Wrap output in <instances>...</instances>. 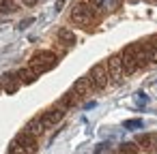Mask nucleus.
<instances>
[{
    "label": "nucleus",
    "instance_id": "obj_13",
    "mask_svg": "<svg viewBox=\"0 0 157 154\" xmlns=\"http://www.w3.org/2000/svg\"><path fill=\"white\" fill-rule=\"evenodd\" d=\"M2 84H5V92H7V94H13V92L22 86L17 73H5V75H2Z\"/></svg>",
    "mask_w": 157,
    "mask_h": 154
},
{
    "label": "nucleus",
    "instance_id": "obj_20",
    "mask_svg": "<svg viewBox=\"0 0 157 154\" xmlns=\"http://www.w3.org/2000/svg\"><path fill=\"white\" fill-rule=\"evenodd\" d=\"M33 22H35L33 17H28V20H24V22H20V24H17V30H26V28H28V26H30Z\"/></svg>",
    "mask_w": 157,
    "mask_h": 154
},
{
    "label": "nucleus",
    "instance_id": "obj_15",
    "mask_svg": "<svg viewBox=\"0 0 157 154\" xmlns=\"http://www.w3.org/2000/svg\"><path fill=\"white\" fill-rule=\"evenodd\" d=\"M140 145H138V141H125V143H121V148H118V152L121 154H140Z\"/></svg>",
    "mask_w": 157,
    "mask_h": 154
},
{
    "label": "nucleus",
    "instance_id": "obj_18",
    "mask_svg": "<svg viewBox=\"0 0 157 154\" xmlns=\"http://www.w3.org/2000/svg\"><path fill=\"white\" fill-rule=\"evenodd\" d=\"M146 58H148L151 64H157V47L151 41H146Z\"/></svg>",
    "mask_w": 157,
    "mask_h": 154
},
{
    "label": "nucleus",
    "instance_id": "obj_23",
    "mask_svg": "<svg viewBox=\"0 0 157 154\" xmlns=\"http://www.w3.org/2000/svg\"><path fill=\"white\" fill-rule=\"evenodd\" d=\"M84 107H86V109H90V107H95V101H88V103H84Z\"/></svg>",
    "mask_w": 157,
    "mask_h": 154
},
{
    "label": "nucleus",
    "instance_id": "obj_28",
    "mask_svg": "<svg viewBox=\"0 0 157 154\" xmlns=\"http://www.w3.org/2000/svg\"><path fill=\"white\" fill-rule=\"evenodd\" d=\"M7 154H13V152H7Z\"/></svg>",
    "mask_w": 157,
    "mask_h": 154
},
{
    "label": "nucleus",
    "instance_id": "obj_9",
    "mask_svg": "<svg viewBox=\"0 0 157 154\" xmlns=\"http://www.w3.org/2000/svg\"><path fill=\"white\" fill-rule=\"evenodd\" d=\"M78 103H80V96H78V92H75L73 88H71L69 92H65V94L56 101V105H58V107H63L65 111H67V109H73Z\"/></svg>",
    "mask_w": 157,
    "mask_h": 154
},
{
    "label": "nucleus",
    "instance_id": "obj_8",
    "mask_svg": "<svg viewBox=\"0 0 157 154\" xmlns=\"http://www.w3.org/2000/svg\"><path fill=\"white\" fill-rule=\"evenodd\" d=\"M71 88L78 92V96H80V98H84V96H90V94H95V92H97V88L93 86V81H90V77H88V75H84V77L75 79Z\"/></svg>",
    "mask_w": 157,
    "mask_h": 154
},
{
    "label": "nucleus",
    "instance_id": "obj_17",
    "mask_svg": "<svg viewBox=\"0 0 157 154\" xmlns=\"http://www.w3.org/2000/svg\"><path fill=\"white\" fill-rule=\"evenodd\" d=\"M123 126H125L127 131H138V128H142V126H144V122H142L140 118H129V120H125V122H123Z\"/></svg>",
    "mask_w": 157,
    "mask_h": 154
},
{
    "label": "nucleus",
    "instance_id": "obj_7",
    "mask_svg": "<svg viewBox=\"0 0 157 154\" xmlns=\"http://www.w3.org/2000/svg\"><path fill=\"white\" fill-rule=\"evenodd\" d=\"M65 113H67V111H65L63 107L54 105V107H48V109H43V111L39 113V120L45 124V128H54V126H58V124L63 122Z\"/></svg>",
    "mask_w": 157,
    "mask_h": 154
},
{
    "label": "nucleus",
    "instance_id": "obj_11",
    "mask_svg": "<svg viewBox=\"0 0 157 154\" xmlns=\"http://www.w3.org/2000/svg\"><path fill=\"white\" fill-rule=\"evenodd\" d=\"M24 131H26V133H30V135H35V137H41L48 128H45V124L39 120V116H35L33 120H28V122L24 124Z\"/></svg>",
    "mask_w": 157,
    "mask_h": 154
},
{
    "label": "nucleus",
    "instance_id": "obj_21",
    "mask_svg": "<svg viewBox=\"0 0 157 154\" xmlns=\"http://www.w3.org/2000/svg\"><path fill=\"white\" fill-rule=\"evenodd\" d=\"M17 2H20V5H24V7H35L39 0H17Z\"/></svg>",
    "mask_w": 157,
    "mask_h": 154
},
{
    "label": "nucleus",
    "instance_id": "obj_5",
    "mask_svg": "<svg viewBox=\"0 0 157 154\" xmlns=\"http://www.w3.org/2000/svg\"><path fill=\"white\" fill-rule=\"evenodd\" d=\"M86 75L90 77V81H93V86L97 88V92L105 90V88L112 84V75H110V71H108V64H105V62L95 64V66H93Z\"/></svg>",
    "mask_w": 157,
    "mask_h": 154
},
{
    "label": "nucleus",
    "instance_id": "obj_4",
    "mask_svg": "<svg viewBox=\"0 0 157 154\" xmlns=\"http://www.w3.org/2000/svg\"><path fill=\"white\" fill-rule=\"evenodd\" d=\"M69 20L75 24V26H88L93 24L95 20V9L88 5V0H80V2L73 5L71 13H69Z\"/></svg>",
    "mask_w": 157,
    "mask_h": 154
},
{
    "label": "nucleus",
    "instance_id": "obj_16",
    "mask_svg": "<svg viewBox=\"0 0 157 154\" xmlns=\"http://www.w3.org/2000/svg\"><path fill=\"white\" fill-rule=\"evenodd\" d=\"M17 11V0H0V13L11 15Z\"/></svg>",
    "mask_w": 157,
    "mask_h": 154
},
{
    "label": "nucleus",
    "instance_id": "obj_3",
    "mask_svg": "<svg viewBox=\"0 0 157 154\" xmlns=\"http://www.w3.org/2000/svg\"><path fill=\"white\" fill-rule=\"evenodd\" d=\"M39 150V137L26 133L24 128L15 135V139L9 143V150L7 152H13V154H37Z\"/></svg>",
    "mask_w": 157,
    "mask_h": 154
},
{
    "label": "nucleus",
    "instance_id": "obj_26",
    "mask_svg": "<svg viewBox=\"0 0 157 154\" xmlns=\"http://www.w3.org/2000/svg\"><path fill=\"white\" fill-rule=\"evenodd\" d=\"M127 2H131V5H136V2H138V0H127Z\"/></svg>",
    "mask_w": 157,
    "mask_h": 154
},
{
    "label": "nucleus",
    "instance_id": "obj_22",
    "mask_svg": "<svg viewBox=\"0 0 157 154\" xmlns=\"http://www.w3.org/2000/svg\"><path fill=\"white\" fill-rule=\"evenodd\" d=\"M63 5H65V0H58V2H56V13L63 9Z\"/></svg>",
    "mask_w": 157,
    "mask_h": 154
},
{
    "label": "nucleus",
    "instance_id": "obj_10",
    "mask_svg": "<svg viewBox=\"0 0 157 154\" xmlns=\"http://www.w3.org/2000/svg\"><path fill=\"white\" fill-rule=\"evenodd\" d=\"M56 39H58V43L65 47V49H69V47H73L75 45V34H73V30H69V28H58L56 30Z\"/></svg>",
    "mask_w": 157,
    "mask_h": 154
},
{
    "label": "nucleus",
    "instance_id": "obj_2",
    "mask_svg": "<svg viewBox=\"0 0 157 154\" xmlns=\"http://www.w3.org/2000/svg\"><path fill=\"white\" fill-rule=\"evenodd\" d=\"M58 62H60V54H56V52H52V49H37V52L30 56L28 66H30L37 75H43V73L52 71Z\"/></svg>",
    "mask_w": 157,
    "mask_h": 154
},
{
    "label": "nucleus",
    "instance_id": "obj_6",
    "mask_svg": "<svg viewBox=\"0 0 157 154\" xmlns=\"http://www.w3.org/2000/svg\"><path fill=\"white\" fill-rule=\"evenodd\" d=\"M108 71L112 75V84H123V79L127 77V71H125V64H123V56L121 54H112L108 60Z\"/></svg>",
    "mask_w": 157,
    "mask_h": 154
},
{
    "label": "nucleus",
    "instance_id": "obj_14",
    "mask_svg": "<svg viewBox=\"0 0 157 154\" xmlns=\"http://www.w3.org/2000/svg\"><path fill=\"white\" fill-rule=\"evenodd\" d=\"M17 77H20V84H22V86H28V84H35L39 75H37L30 66H24V69L17 71Z\"/></svg>",
    "mask_w": 157,
    "mask_h": 154
},
{
    "label": "nucleus",
    "instance_id": "obj_1",
    "mask_svg": "<svg viewBox=\"0 0 157 154\" xmlns=\"http://www.w3.org/2000/svg\"><path fill=\"white\" fill-rule=\"evenodd\" d=\"M123 56V64H125V71H127V77L146 69L151 62L146 58V41H136V43H129L123 47L121 52Z\"/></svg>",
    "mask_w": 157,
    "mask_h": 154
},
{
    "label": "nucleus",
    "instance_id": "obj_24",
    "mask_svg": "<svg viewBox=\"0 0 157 154\" xmlns=\"http://www.w3.org/2000/svg\"><path fill=\"white\" fill-rule=\"evenodd\" d=\"M148 41H151V43H153V45H155V47H157V34H153V37H151V39H148Z\"/></svg>",
    "mask_w": 157,
    "mask_h": 154
},
{
    "label": "nucleus",
    "instance_id": "obj_19",
    "mask_svg": "<svg viewBox=\"0 0 157 154\" xmlns=\"http://www.w3.org/2000/svg\"><path fill=\"white\" fill-rule=\"evenodd\" d=\"M88 5L95 9V11H101V9H105V5H108V0H88Z\"/></svg>",
    "mask_w": 157,
    "mask_h": 154
},
{
    "label": "nucleus",
    "instance_id": "obj_12",
    "mask_svg": "<svg viewBox=\"0 0 157 154\" xmlns=\"http://www.w3.org/2000/svg\"><path fill=\"white\" fill-rule=\"evenodd\" d=\"M138 145L142 150H157V133H142V135H138Z\"/></svg>",
    "mask_w": 157,
    "mask_h": 154
},
{
    "label": "nucleus",
    "instance_id": "obj_27",
    "mask_svg": "<svg viewBox=\"0 0 157 154\" xmlns=\"http://www.w3.org/2000/svg\"><path fill=\"white\" fill-rule=\"evenodd\" d=\"M148 2H157V0H148Z\"/></svg>",
    "mask_w": 157,
    "mask_h": 154
},
{
    "label": "nucleus",
    "instance_id": "obj_25",
    "mask_svg": "<svg viewBox=\"0 0 157 154\" xmlns=\"http://www.w3.org/2000/svg\"><path fill=\"white\" fill-rule=\"evenodd\" d=\"M5 90V84H2V77H0V92H2Z\"/></svg>",
    "mask_w": 157,
    "mask_h": 154
}]
</instances>
